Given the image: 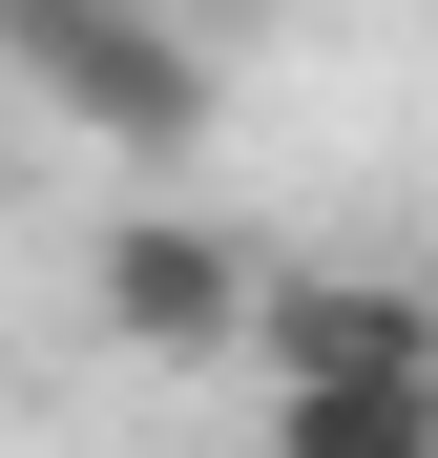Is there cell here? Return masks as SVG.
I'll return each instance as SVG.
<instances>
[{"label":"cell","instance_id":"cell-4","mask_svg":"<svg viewBox=\"0 0 438 458\" xmlns=\"http://www.w3.org/2000/svg\"><path fill=\"white\" fill-rule=\"evenodd\" d=\"M271 458H438V375H292Z\"/></svg>","mask_w":438,"mask_h":458},{"label":"cell","instance_id":"cell-1","mask_svg":"<svg viewBox=\"0 0 438 458\" xmlns=\"http://www.w3.org/2000/svg\"><path fill=\"white\" fill-rule=\"evenodd\" d=\"M0 63H21V105H63L125 167H188L209 146V42L167 0H0Z\"/></svg>","mask_w":438,"mask_h":458},{"label":"cell","instance_id":"cell-3","mask_svg":"<svg viewBox=\"0 0 438 458\" xmlns=\"http://www.w3.org/2000/svg\"><path fill=\"white\" fill-rule=\"evenodd\" d=\"M251 354H271V396H292V375H438V334L397 313V292H355V271H292Z\"/></svg>","mask_w":438,"mask_h":458},{"label":"cell","instance_id":"cell-2","mask_svg":"<svg viewBox=\"0 0 438 458\" xmlns=\"http://www.w3.org/2000/svg\"><path fill=\"white\" fill-rule=\"evenodd\" d=\"M84 313L125 334V354H230V334H271V292H251V250L230 229H188V208H105L84 229Z\"/></svg>","mask_w":438,"mask_h":458}]
</instances>
